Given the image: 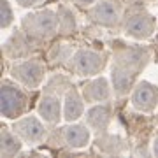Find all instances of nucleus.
Here are the masks:
<instances>
[{
  "mask_svg": "<svg viewBox=\"0 0 158 158\" xmlns=\"http://www.w3.org/2000/svg\"><path fill=\"white\" fill-rule=\"evenodd\" d=\"M88 16L93 23L102 27H114L121 18V9L113 0H102L97 2L88 9Z\"/></svg>",
  "mask_w": 158,
  "mask_h": 158,
  "instance_id": "obj_8",
  "label": "nucleus"
},
{
  "mask_svg": "<svg viewBox=\"0 0 158 158\" xmlns=\"http://www.w3.org/2000/svg\"><path fill=\"white\" fill-rule=\"evenodd\" d=\"M85 97L79 95V91L74 86H69L65 98H63V118L65 121L72 123L76 119H79L85 113Z\"/></svg>",
  "mask_w": 158,
  "mask_h": 158,
  "instance_id": "obj_11",
  "label": "nucleus"
},
{
  "mask_svg": "<svg viewBox=\"0 0 158 158\" xmlns=\"http://www.w3.org/2000/svg\"><path fill=\"white\" fill-rule=\"evenodd\" d=\"M37 111H39V116L44 119L46 123H58L60 118H62V100H60V95L46 90V93L40 97V100H39Z\"/></svg>",
  "mask_w": 158,
  "mask_h": 158,
  "instance_id": "obj_9",
  "label": "nucleus"
},
{
  "mask_svg": "<svg viewBox=\"0 0 158 158\" xmlns=\"http://www.w3.org/2000/svg\"><path fill=\"white\" fill-rule=\"evenodd\" d=\"M23 139L18 135L14 130L7 128V127H2V132H0V155L4 158H11L14 155L21 151L23 148Z\"/></svg>",
  "mask_w": 158,
  "mask_h": 158,
  "instance_id": "obj_14",
  "label": "nucleus"
},
{
  "mask_svg": "<svg viewBox=\"0 0 158 158\" xmlns=\"http://www.w3.org/2000/svg\"><path fill=\"white\" fill-rule=\"evenodd\" d=\"M153 155L158 156V135L155 137V141H153Z\"/></svg>",
  "mask_w": 158,
  "mask_h": 158,
  "instance_id": "obj_18",
  "label": "nucleus"
},
{
  "mask_svg": "<svg viewBox=\"0 0 158 158\" xmlns=\"http://www.w3.org/2000/svg\"><path fill=\"white\" fill-rule=\"evenodd\" d=\"M91 139L88 125H69L63 128V141L69 148H85Z\"/></svg>",
  "mask_w": 158,
  "mask_h": 158,
  "instance_id": "obj_12",
  "label": "nucleus"
},
{
  "mask_svg": "<svg viewBox=\"0 0 158 158\" xmlns=\"http://www.w3.org/2000/svg\"><path fill=\"white\" fill-rule=\"evenodd\" d=\"M12 130L28 144H39L48 135L44 123L37 116H32V114L25 116V118H18L12 125Z\"/></svg>",
  "mask_w": 158,
  "mask_h": 158,
  "instance_id": "obj_6",
  "label": "nucleus"
},
{
  "mask_svg": "<svg viewBox=\"0 0 158 158\" xmlns=\"http://www.w3.org/2000/svg\"><path fill=\"white\" fill-rule=\"evenodd\" d=\"M42 0H16V4L18 6H21V7H34L37 6V4H40Z\"/></svg>",
  "mask_w": 158,
  "mask_h": 158,
  "instance_id": "obj_16",
  "label": "nucleus"
},
{
  "mask_svg": "<svg viewBox=\"0 0 158 158\" xmlns=\"http://www.w3.org/2000/svg\"><path fill=\"white\" fill-rule=\"evenodd\" d=\"M132 106L141 113H151L158 104V88L149 81H141L134 86L132 91Z\"/></svg>",
  "mask_w": 158,
  "mask_h": 158,
  "instance_id": "obj_7",
  "label": "nucleus"
},
{
  "mask_svg": "<svg viewBox=\"0 0 158 158\" xmlns=\"http://www.w3.org/2000/svg\"><path fill=\"white\" fill-rule=\"evenodd\" d=\"M86 125L90 127L91 130L95 132H104L107 128L109 121H111V107L107 104H100V106H95L91 107L88 113H86Z\"/></svg>",
  "mask_w": 158,
  "mask_h": 158,
  "instance_id": "obj_13",
  "label": "nucleus"
},
{
  "mask_svg": "<svg viewBox=\"0 0 158 158\" xmlns=\"http://www.w3.org/2000/svg\"><path fill=\"white\" fill-rule=\"evenodd\" d=\"M58 27H60V18L51 9L30 12V14H27L23 18L21 21L23 32L27 35H30L32 39H39V40L51 39L58 32Z\"/></svg>",
  "mask_w": 158,
  "mask_h": 158,
  "instance_id": "obj_1",
  "label": "nucleus"
},
{
  "mask_svg": "<svg viewBox=\"0 0 158 158\" xmlns=\"http://www.w3.org/2000/svg\"><path fill=\"white\" fill-rule=\"evenodd\" d=\"M107 63V58L104 53L95 49H90V48H81L70 56V63H69V69L72 70L76 76H81V77H93V76H98V74L104 70Z\"/></svg>",
  "mask_w": 158,
  "mask_h": 158,
  "instance_id": "obj_3",
  "label": "nucleus"
},
{
  "mask_svg": "<svg viewBox=\"0 0 158 158\" xmlns=\"http://www.w3.org/2000/svg\"><path fill=\"white\" fill-rule=\"evenodd\" d=\"M123 30L132 39L146 40L156 30V18L149 14L148 11H144V9H134L125 18Z\"/></svg>",
  "mask_w": 158,
  "mask_h": 158,
  "instance_id": "obj_5",
  "label": "nucleus"
},
{
  "mask_svg": "<svg viewBox=\"0 0 158 158\" xmlns=\"http://www.w3.org/2000/svg\"><path fill=\"white\" fill-rule=\"evenodd\" d=\"M72 2L77 7H90V6H93V4H97L98 0H72Z\"/></svg>",
  "mask_w": 158,
  "mask_h": 158,
  "instance_id": "obj_17",
  "label": "nucleus"
},
{
  "mask_svg": "<svg viewBox=\"0 0 158 158\" xmlns=\"http://www.w3.org/2000/svg\"><path fill=\"white\" fill-rule=\"evenodd\" d=\"M28 109V97L27 91L18 86V81L4 79L0 88V111L7 119H18Z\"/></svg>",
  "mask_w": 158,
  "mask_h": 158,
  "instance_id": "obj_2",
  "label": "nucleus"
},
{
  "mask_svg": "<svg viewBox=\"0 0 158 158\" xmlns=\"http://www.w3.org/2000/svg\"><path fill=\"white\" fill-rule=\"evenodd\" d=\"M83 97H85L86 104H100V102H107L111 97V86L106 77H95L88 81L83 86Z\"/></svg>",
  "mask_w": 158,
  "mask_h": 158,
  "instance_id": "obj_10",
  "label": "nucleus"
},
{
  "mask_svg": "<svg viewBox=\"0 0 158 158\" xmlns=\"http://www.w3.org/2000/svg\"><path fill=\"white\" fill-rule=\"evenodd\" d=\"M12 19H14V14H12V7L9 0H0V27L9 28Z\"/></svg>",
  "mask_w": 158,
  "mask_h": 158,
  "instance_id": "obj_15",
  "label": "nucleus"
},
{
  "mask_svg": "<svg viewBox=\"0 0 158 158\" xmlns=\"http://www.w3.org/2000/svg\"><path fill=\"white\" fill-rule=\"evenodd\" d=\"M46 67L39 58H28L11 67V77L28 90H37L44 81Z\"/></svg>",
  "mask_w": 158,
  "mask_h": 158,
  "instance_id": "obj_4",
  "label": "nucleus"
}]
</instances>
